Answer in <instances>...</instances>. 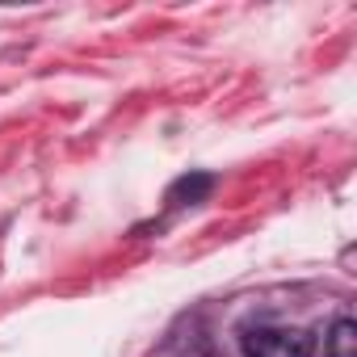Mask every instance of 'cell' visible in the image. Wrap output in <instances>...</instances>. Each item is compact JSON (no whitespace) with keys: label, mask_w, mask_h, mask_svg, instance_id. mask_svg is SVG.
Masks as SVG:
<instances>
[{"label":"cell","mask_w":357,"mask_h":357,"mask_svg":"<svg viewBox=\"0 0 357 357\" xmlns=\"http://www.w3.org/2000/svg\"><path fill=\"white\" fill-rule=\"evenodd\" d=\"M240 344H244V357H311L315 353V336L307 328H282V324L248 328Z\"/></svg>","instance_id":"obj_1"},{"label":"cell","mask_w":357,"mask_h":357,"mask_svg":"<svg viewBox=\"0 0 357 357\" xmlns=\"http://www.w3.org/2000/svg\"><path fill=\"white\" fill-rule=\"evenodd\" d=\"M328 357H357V324L349 315L328 328Z\"/></svg>","instance_id":"obj_2"}]
</instances>
